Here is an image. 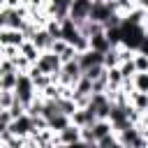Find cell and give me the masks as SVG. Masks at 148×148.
Returning <instances> with one entry per match:
<instances>
[{
	"mask_svg": "<svg viewBox=\"0 0 148 148\" xmlns=\"http://www.w3.org/2000/svg\"><path fill=\"white\" fill-rule=\"evenodd\" d=\"M44 74H51V76H58V72H60V67H62V60H60V56L56 53V51H51V49H46V51H42L39 53V58H37V62H35Z\"/></svg>",
	"mask_w": 148,
	"mask_h": 148,
	"instance_id": "obj_4",
	"label": "cell"
},
{
	"mask_svg": "<svg viewBox=\"0 0 148 148\" xmlns=\"http://www.w3.org/2000/svg\"><path fill=\"white\" fill-rule=\"evenodd\" d=\"M30 42L39 49V51H46V49H51V44H53V37L49 35V30L44 28V25H39L37 30H35V35L30 37Z\"/></svg>",
	"mask_w": 148,
	"mask_h": 148,
	"instance_id": "obj_15",
	"label": "cell"
},
{
	"mask_svg": "<svg viewBox=\"0 0 148 148\" xmlns=\"http://www.w3.org/2000/svg\"><path fill=\"white\" fill-rule=\"evenodd\" d=\"M86 106H88V109H92L97 118H109V111H111V99H109V95H106V92H92Z\"/></svg>",
	"mask_w": 148,
	"mask_h": 148,
	"instance_id": "obj_9",
	"label": "cell"
},
{
	"mask_svg": "<svg viewBox=\"0 0 148 148\" xmlns=\"http://www.w3.org/2000/svg\"><path fill=\"white\" fill-rule=\"evenodd\" d=\"M53 143H58V146H74V143H81V146H83V141H81V127L74 125V123H69L65 130H60V132L53 134Z\"/></svg>",
	"mask_w": 148,
	"mask_h": 148,
	"instance_id": "obj_7",
	"label": "cell"
},
{
	"mask_svg": "<svg viewBox=\"0 0 148 148\" xmlns=\"http://www.w3.org/2000/svg\"><path fill=\"white\" fill-rule=\"evenodd\" d=\"M5 5L7 7H18V5H23V0H5Z\"/></svg>",
	"mask_w": 148,
	"mask_h": 148,
	"instance_id": "obj_28",
	"label": "cell"
},
{
	"mask_svg": "<svg viewBox=\"0 0 148 148\" xmlns=\"http://www.w3.org/2000/svg\"><path fill=\"white\" fill-rule=\"evenodd\" d=\"M132 2H134V5H136V2H139V0H132Z\"/></svg>",
	"mask_w": 148,
	"mask_h": 148,
	"instance_id": "obj_31",
	"label": "cell"
},
{
	"mask_svg": "<svg viewBox=\"0 0 148 148\" xmlns=\"http://www.w3.org/2000/svg\"><path fill=\"white\" fill-rule=\"evenodd\" d=\"M132 88L141 90V92H148V72H136L132 76Z\"/></svg>",
	"mask_w": 148,
	"mask_h": 148,
	"instance_id": "obj_23",
	"label": "cell"
},
{
	"mask_svg": "<svg viewBox=\"0 0 148 148\" xmlns=\"http://www.w3.org/2000/svg\"><path fill=\"white\" fill-rule=\"evenodd\" d=\"M16 79H18V69L16 72H2L0 74V90H14Z\"/></svg>",
	"mask_w": 148,
	"mask_h": 148,
	"instance_id": "obj_22",
	"label": "cell"
},
{
	"mask_svg": "<svg viewBox=\"0 0 148 148\" xmlns=\"http://www.w3.org/2000/svg\"><path fill=\"white\" fill-rule=\"evenodd\" d=\"M106 79H109V88L106 90H118V88H123V74H120V69L118 67H109L106 69Z\"/></svg>",
	"mask_w": 148,
	"mask_h": 148,
	"instance_id": "obj_18",
	"label": "cell"
},
{
	"mask_svg": "<svg viewBox=\"0 0 148 148\" xmlns=\"http://www.w3.org/2000/svg\"><path fill=\"white\" fill-rule=\"evenodd\" d=\"M136 51L148 56V30H146V35H143V39H141V44H139V49H136Z\"/></svg>",
	"mask_w": 148,
	"mask_h": 148,
	"instance_id": "obj_27",
	"label": "cell"
},
{
	"mask_svg": "<svg viewBox=\"0 0 148 148\" xmlns=\"http://www.w3.org/2000/svg\"><path fill=\"white\" fill-rule=\"evenodd\" d=\"M7 130H9L12 134H16V136H30V134L35 132V120H32V116L25 111L23 116L12 118V123H9Z\"/></svg>",
	"mask_w": 148,
	"mask_h": 148,
	"instance_id": "obj_8",
	"label": "cell"
},
{
	"mask_svg": "<svg viewBox=\"0 0 148 148\" xmlns=\"http://www.w3.org/2000/svg\"><path fill=\"white\" fill-rule=\"evenodd\" d=\"M76 60H79L81 69L86 72V69H90V67H95V65H104V53H99V51H95V49H86V51H81V53L76 56Z\"/></svg>",
	"mask_w": 148,
	"mask_h": 148,
	"instance_id": "obj_12",
	"label": "cell"
},
{
	"mask_svg": "<svg viewBox=\"0 0 148 148\" xmlns=\"http://www.w3.org/2000/svg\"><path fill=\"white\" fill-rule=\"evenodd\" d=\"M18 51H21V53H23V56H25L30 62H37V58H39V53H42V51H39V49H37V46H35L30 39H25V42L18 46Z\"/></svg>",
	"mask_w": 148,
	"mask_h": 148,
	"instance_id": "obj_19",
	"label": "cell"
},
{
	"mask_svg": "<svg viewBox=\"0 0 148 148\" xmlns=\"http://www.w3.org/2000/svg\"><path fill=\"white\" fill-rule=\"evenodd\" d=\"M25 42V32L18 28H2L0 30V46H21Z\"/></svg>",
	"mask_w": 148,
	"mask_h": 148,
	"instance_id": "obj_13",
	"label": "cell"
},
{
	"mask_svg": "<svg viewBox=\"0 0 148 148\" xmlns=\"http://www.w3.org/2000/svg\"><path fill=\"white\" fill-rule=\"evenodd\" d=\"M90 7H92V0H72L69 18H74L76 23H83L86 18H90Z\"/></svg>",
	"mask_w": 148,
	"mask_h": 148,
	"instance_id": "obj_14",
	"label": "cell"
},
{
	"mask_svg": "<svg viewBox=\"0 0 148 148\" xmlns=\"http://www.w3.org/2000/svg\"><path fill=\"white\" fill-rule=\"evenodd\" d=\"M88 42H90V49H95V51H99V53H106V51L111 49V42H109V37H106V32H104V30H99V32L90 35V37H88Z\"/></svg>",
	"mask_w": 148,
	"mask_h": 148,
	"instance_id": "obj_16",
	"label": "cell"
},
{
	"mask_svg": "<svg viewBox=\"0 0 148 148\" xmlns=\"http://www.w3.org/2000/svg\"><path fill=\"white\" fill-rule=\"evenodd\" d=\"M69 123H72V118H69L67 113H62V111H58L56 116H51V118H49V130H51V132L56 134V132H60V130H65V127H67Z\"/></svg>",
	"mask_w": 148,
	"mask_h": 148,
	"instance_id": "obj_17",
	"label": "cell"
},
{
	"mask_svg": "<svg viewBox=\"0 0 148 148\" xmlns=\"http://www.w3.org/2000/svg\"><path fill=\"white\" fill-rule=\"evenodd\" d=\"M134 65H136V72H148V56L146 53H134Z\"/></svg>",
	"mask_w": 148,
	"mask_h": 148,
	"instance_id": "obj_26",
	"label": "cell"
},
{
	"mask_svg": "<svg viewBox=\"0 0 148 148\" xmlns=\"http://www.w3.org/2000/svg\"><path fill=\"white\" fill-rule=\"evenodd\" d=\"M116 12H118L116 0H92V7H90V18L104 25V23L111 18V14H116Z\"/></svg>",
	"mask_w": 148,
	"mask_h": 148,
	"instance_id": "obj_3",
	"label": "cell"
},
{
	"mask_svg": "<svg viewBox=\"0 0 148 148\" xmlns=\"http://www.w3.org/2000/svg\"><path fill=\"white\" fill-rule=\"evenodd\" d=\"M143 25H146V30H148V12H146V18H143Z\"/></svg>",
	"mask_w": 148,
	"mask_h": 148,
	"instance_id": "obj_30",
	"label": "cell"
},
{
	"mask_svg": "<svg viewBox=\"0 0 148 148\" xmlns=\"http://www.w3.org/2000/svg\"><path fill=\"white\" fill-rule=\"evenodd\" d=\"M14 90H0V106L2 109H9L12 104H14Z\"/></svg>",
	"mask_w": 148,
	"mask_h": 148,
	"instance_id": "obj_25",
	"label": "cell"
},
{
	"mask_svg": "<svg viewBox=\"0 0 148 148\" xmlns=\"http://www.w3.org/2000/svg\"><path fill=\"white\" fill-rule=\"evenodd\" d=\"M97 146H99V148H109V146H120V143H118V134H116V132H109V134H104L102 139H97Z\"/></svg>",
	"mask_w": 148,
	"mask_h": 148,
	"instance_id": "obj_24",
	"label": "cell"
},
{
	"mask_svg": "<svg viewBox=\"0 0 148 148\" xmlns=\"http://www.w3.org/2000/svg\"><path fill=\"white\" fill-rule=\"evenodd\" d=\"M69 7H72V0H49L46 2V16L62 21L69 16Z\"/></svg>",
	"mask_w": 148,
	"mask_h": 148,
	"instance_id": "obj_11",
	"label": "cell"
},
{
	"mask_svg": "<svg viewBox=\"0 0 148 148\" xmlns=\"http://www.w3.org/2000/svg\"><path fill=\"white\" fill-rule=\"evenodd\" d=\"M120 46H111L106 53H104V67L109 69V67H118L120 65Z\"/></svg>",
	"mask_w": 148,
	"mask_h": 148,
	"instance_id": "obj_20",
	"label": "cell"
},
{
	"mask_svg": "<svg viewBox=\"0 0 148 148\" xmlns=\"http://www.w3.org/2000/svg\"><path fill=\"white\" fill-rule=\"evenodd\" d=\"M118 69H120V74H123V79L127 81V79H132L134 74H136V65H134V56L132 58H125V60H120V65H118Z\"/></svg>",
	"mask_w": 148,
	"mask_h": 148,
	"instance_id": "obj_21",
	"label": "cell"
},
{
	"mask_svg": "<svg viewBox=\"0 0 148 148\" xmlns=\"http://www.w3.org/2000/svg\"><path fill=\"white\" fill-rule=\"evenodd\" d=\"M136 5H139V7H141V9H146V12H148V0H139V2H136Z\"/></svg>",
	"mask_w": 148,
	"mask_h": 148,
	"instance_id": "obj_29",
	"label": "cell"
},
{
	"mask_svg": "<svg viewBox=\"0 0 148 148\" xmlns=\"http://www.w3.org/2000/svg\"><path fill=\"white\" fill-rule=\"evenodd\" d=\"M81 35H83V32H81V28H79V23H76L74 18L67 16V18L60 21V37H62L65 42H69L72 46H74V42H76Z\"/></svg>",
	"mask_w": 148,
	"mask_h": 148,
	"instance_id": "obj_10",
	"label": "cell"
},
{
	"mask_svg": "<svg viewBox=\"0 0 148 148\" xmlns=\"http://www.w3.org/2000/svg\"><path fill=\"white\" fill-rule=\"evenodd\" d=\"M81 74H83V69H81L79 60L72 58V60L62 62V67H60V72H58V83H62V86H72V88H74V83L81 79Z\"/></svg>",
	"mask_w": 148,
	"mask_h": 148,
	"instance_id": "obj_5",
	"label": "cell"
},
{
	"mask_svg": "<svg viewBox=\"0 0 148 148\" xmlns=\"http://www.w3.org/2000/svg\"><path fill=\"white\" fill-rule=\"evenodd\" d=\"M37 95H39V90L35 88L30 74H28V72H18V79H16V86H14V97L28 106Z\"/></svg>",
	"mask_w": 148,
	"mask_h": 148,
	"instance_id": "obj_1",
	"label": "cell"
},
{
	"mask_svg": "<svg viewBox=\"0 0 148 148\" xmlns=\"http://www.w3.org/2000/svg\"><path fill=\"white\" fill-rule=\"evenodd\" d=\"M116 134H118V143L120 146H130V148H143V146H148V139H146V134L141 132L139 125H130V127H125V130H120Z\"/></svg>",
	"mask_w": 148,
	"mask_h": 148,
	"instance_id": "obj_2",
	"label": "cell"
},
{
	"mask_svg": "<svg viewBox=\"0 0 148 148\" xmlns=\"http://www.w3.org/2000/svg\"><path fill=\"white\" fill-rule=\"evenodd\" d=\"M130 104V102H127ZM127 104H118V102H111V111H109V120L113 125V132H120L130 125H134L127 116Z\"/></svg>",
	"mask_w": 148,
	"mask_h": 148,
	"instance_id": "obj_6",
	"label": "cell"
}]
</instances>
